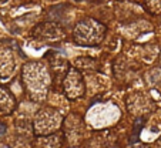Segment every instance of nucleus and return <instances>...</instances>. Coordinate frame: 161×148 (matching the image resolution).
I'll list each match as a JSON object with an SVG mask.
<instances>
[{
    "instance_id": "obj_2",
    "label": "nucleus",
    "mask_w": 161,
    "mask_h": 148,
    "mask_svg": "<svg viewBox=\"0 0 161 148\" xmlns=\"http://www.w3.org/2000/svg\"><path fill=\"white\" fill-rule=\"evenodd\" d=\"M107 33V27L98 19L86 16L76 23L71 33V39L77 46L83 47H94L104 40Z\"/></svg>"
},
{
    "instance_id": "obj_10",
    "label": "nucleus",
    "mask_w": 161,
    "mask_h": 148,
    "mask_svg": "<svg viewBox=\"0 0 161 148\" xmlns=\"http://www.w3.org/2000/svg\"><path fill=\"white\" fill-rule=\"evenodd\" d=\"M136 148H147V147H143V145H140V147H136Z\"/></svg>"
},
{
    "instance_id": "obj_5",
    "label": "nucleus",
    "mask_w": 161,
    "mask_h": 148,
    "mask_svg": "<svg viewBox=\"0 0 161 148\" xmlns=\"http://www.w3.org/2000/svg\"><path fill=\"white\" fill-rule=\"evenodd\" d=\"M16 67L14 53L7 46H0V79H9Z\"/></svg>"
},
{
    "instance_id": "obj_7",
    "label": "nucleus",
    "mask_w": 161,
    "mask_h": 148,
    "mask_svg": "<svg viewBox=\"0 0 161 148\" xmlns=\"http://www.w3.org/2000/svg\"><path fill=\"white\" fill-rule=\"evenodd\" d=\"M14 108H16L14 94L7 87H0V111L9 114Z\"/></svg>"
},
{
    "instance_id": "obj_3",
    "label": "nucleus",
    "mask_w": 161,
    "mask_h": 148,
    "mask_svg": "<svg viewBox=\"0 0 161 148\" xmlns=\"http://www.w3.org/2000/svg\"><path fill=\"white\" fill-rule=\"evenodd\" d=\"M61 115L57 110L43 108L37 112L34 120V131L39 135H50L60 128Z\"/></svg>"
},
{
    "instance_id": "obj_4",
    "label": "nucleus",
    "mask_w": 161,
    "mask_h": 148,
    "mask_svg": "<svg viewBox=\"0 0 161 148\" xmlns=\"http://www.w3.org/2000/svg\"><path fill=\"white\" fill-rule=\"evenodd\" d=\"M63 91L69 100H79L84 96L86 84L79 69L69 67L63 77Z\"/></svg>"
},
{
    "instance_id": "obj_9",
    "label": "nucleus",
    "mask_w": 161,
    "mask_h": 148,
    "mask_svg": "<svg viewBox=\"0 0 161 148\" xmlns=\"http://www.w3.org/2000/svg\"><path fill=\"white\" fill-rule=\"evenodd\" d=\"M155 148H161V138H160V141L155 144Z\"/></svg>"
},
{
    "instance_id": "obj_11",
    "label": "nucleus",
    "mask_w": 161,
    "mask_h": 148,
    "mask_svg": "<svg viewBox=\"0 0 161 148\" xmlns=\"http://www.w3.org/2000/svg\"><path fill=\"white\" fill-rule=\"evenodd\" d=\"M160 61H161V53H160Z\"/></svg>"
},
{
    "instance_id": "obj_8",
    "label": "nucleus",
    "mask_w": 161,
    "mask_h": 148,
    "mask_svg": "<svg viewBox=\"0 0 161 148\" xmlns=\"http://www.w3.org/2000/svg\"><path fill=\"white\" fill-rule=\"evenodd\" d=\"M146 9L151 14L161 13V0H146Z\"/></svg>"
},
{
    "instance_id": "obj_6",
    "label": "nucleus",
    "mask_w": 161,
    "mask_h": 148,
    "mask_svg": "<svg viewBox=\"0 0 161 148\" xmlns=\"http://www.w3.org/2000/svg\"><path fill=\"white\" fill-rule=\"evenodd\" d=\"M33 34H34V37H37L40 40H46V41L49 40V41H52V40L60 39L63 31L58 27V24L56 26V23H40L37 27H34Z\"/></svg>"
},
{
    "instance_id": "obj_1",
    "label": "nucleus",
    "mask_w": 161,
    "mask_h": 148,
    "mask_svg": "<svg viewBox=\"0 0 161 148\" xmlns=\"http://www.w3.org/2000/svg\"><path fill=\"white\" fill-rule=\"evenodd\" d=\"M23 84L31 100L43 101L52 84V74L46 64L40 61H30L23 66Z\"/></svg>"
}]
</instances>
